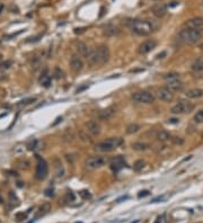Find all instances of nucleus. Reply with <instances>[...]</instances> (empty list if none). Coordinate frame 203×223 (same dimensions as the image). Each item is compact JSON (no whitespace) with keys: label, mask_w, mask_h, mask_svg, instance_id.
<instances>
[{"label":"nucleus","mask_w":203,"mask_h":223,"mask_svg":"<svg viewBox=\"0 0 203 223\" xmlns=\"http://www.w3.org/2000/svg\"><path fill=\"white\" fill-rule=\"evenodd\" d=\"M109 49L106 45H99L87 54V61L91 65H103L109 60Z\"/></svg>","instance_id":"nucleus-1"},{"label":"nucleus","mask_w":203,"mask_h":223,"mask_svg":"<svg viewBox=\"0 0 203 223\" xmlns=\"http://www.w3.org/2000/svg\"><path fill=\"white\" fill-rule=\"evenodd\" d=\"M131 29L140 36H147L150 33H152L155 30V28H153L150 22H147V20H133L131 23Z\"/></svg>","instance_id":"nucleus-2"},{"label":"nucleus","mask_w":203,"mask_h":223,"mask_svg":"<svg viewBox=\"0 0 203 223\" xmlns=\"http://www.w3.org/2000/svg\"><path fill=\"white\" fill-rule=\"evenodd\" d=\"M123 139L122 138H109L106 141L97 143L95 145V149L99 152H111L116 148L121 147L123 144Z\"/></svg>","instance_id":"nucleus-3"},{"label":"nucleus","mask_w":203,"mask_h":223,"mask_svg":"<svg viewBox=\"0 0 203 223\" xmlns=\"http://www.w3.org/2000/svg\"><path fill=\"white\" fill-rule=\"evenodd\" d=\"M179 37L184 43L195 44L199 42L202 37V30L201 29H192V28H185L182 29L179 33Z\"/></svg>","instance_id":"nucleus-4"},{"label":"nucleus","mask_w":203,"mask_h":223,"mask_svg":"<svg viewBox=\"0 0 203 223\" xmlns=\"http://www.w3.org/2000/svg\"><path fill=\"white\" fill-rule=\"evenodd\" d=\"M194 109V105L191 103L187 99H183V100H179L176 105H174L170 109V113L172 114H186V113H191V112Z\"/></svg>","instance_id":"nucleus-5"},{"label":"nucleus","mask_w":203,"mask_h":223,"mask_svg":"<svg viewBox=\"0 0 203 223\" xmlns=\"http://www.w3.org/2000/svg\"><path fill=\"white\" fill-rule=\"evenodd\" d=\"M132 99L137 103H141V104H152L155 103L156 98L151 92L148 91H138L132 95Z\"/></svg>","instance_id":"nucleus-6"},{"label":"nucleus","mask_w":203,"mask_h":223,"mask_svg":"<svg viewBox=\"0 0 203 223\" xmlns=\"http://www.w3.org/2000/svg\"><path fill=\"white\" fill-rule=\"evenodd\" d=\"M47 172H49V167L45 160L40 158L37 155V165H36V170H35V177L38 180H43L46 178Z\"/></svg>","instance_id":"nucleus-7"},{"label":"nucleus","mask_w":203,"mask_h":223,"mask_svg":"<svg viewBox=\"0 0 203 223\" xmlns=\"http://www.w3.org/2000/svg\"><path fill=\"white\" fill-rule=\"evenodd\" d=\"M107 158L106 157H102V155H96V157H90L86 160V167L87 169L94 170V169L101 168L107 162Z\"/></svg>","instance_id":"nucleus-8"},{"label":"nucleus","mask_w":203,"mask_h":223,"mask_svg":"<svg viewBox=\"0 0 203 223\" xmlns=\"http://www.w3.org/2000/svg\"><path fill=\"white\" fill-rule=\"evenodd\" d=\"M157 46V41L156 40H147L142 42L139 46V53L140 54H148Z\"/></svg>","instance_id":"nucleus-9"},{"label":"nucleus","mask_w":203,"mask_h":223,"mask_svg":"<svg viewBox=\"0 0 203 223\" xmlns=\"http://www.w3.org/2000/svg\"><path fill=\"white\" fill-rule=\"evenodd\" d=\"M157 96L161 101H165V103H170V101L174 99V94L172 91L167 89V88H160L157 91Z\"/></svg>","instance_id":"nucleus-10"},{"label":"nucleus","mask_w":203,"mask_h":223,"mask_svg":"<svg viewBox=\"0 0 203 223\" xmlns=\"http://www.w3.org/2000/svg\"><path fill=\"white\" fill-rule=\"evenodd\" d=\"M70 68L71 70L74 72H80L84 68V62L81 60V57L79 55H72L70 60Z\"/></svg>","instance_id":"nucleus-11"},{"label":"nucleus","mask_w":203,"mask_h":223,"mask_svg":"<svg viewBox=\"0 0 203 223\" xmlns=\"http://www.w3.org/2000/svg\"><path fill=\"white\" fill-rule=\"evenodd\" d=\"M186 27L192 29H201L203 27V17H193L186 22Z\"/></svg>","instance_id":"nucleus-12"},{"label":"nucleus","mask_w":203,"mask_h":223,"mask_svg":"<svg viewBox=\"0 0 203 223\" xmlns=\"http://www.w3.org/2000/svg\"><path fill=\"white\" fill-rule=\"evenodd\" d=\"M124 166H125V161H124V158H123L122 155H117V157H115V158L112 159L111 169L114 172L120 171Z\"/></svg>","instance_id":"nucleus-13"},{"label":"nucleus","mask_w":203,"mask_h":223,"mask_svg":"<svg viewBox=\"0 0 203 223\" xmlns=\"http://www.w3.org/2000/svg\"><path fill=\"white\" fill-rule=\"evenodd\" d=\"M151 11L153 14V16L157 18H162L167 13V6L165 3H157L151 8Z\"/></svg>","instance_id":"nucleus-14"},{"label":"nucleus","mask_w":203,"mask_h":223,"mask_svg":"<svg viewBox=\"0 0 203 223\" xmlns=\"http://www.w3.org/2000/svg\"><path fill=\"white\" fill-rule=\"evenodd\" d=\"M87 132H89L91 135H99L101 134V125L99 123L95 121H89L86 123Z\"/></svg>","instance_id":"nucleus-15"},{"label":"nucleus","mask_w":203,"mask_h":223,"mask_svg":"<svg viewBox=\"0 0 203 223\" xmlns=\"http://www.w3.org/2000/svg\"><path fill=\"white\" fill-rule=\"evenodd\" d=\"M166 88L174 92V91H181L184 88V84L179 80H174V81H168L166 84Z\"/></svg>","instance_id":"nucleus-16"},{"label":"nucleus","mask_w":203,"mask_h":223,"mask_svg":"<svg viewBox=\"0 0 203 223\" xmlns=\"http://www.w3.org/2000/svg\"><path fill=\"white\" fill-rule=\"evenodd\" d=\"M186 97L191 98V99H195V98L203 97V89L201 88H192L189 90L186 91Z\"/></svg>","instance_id":"nucleus-17"},{"label":"nucleus","mask_w":203,"mask_h":223,"mask_svg":"<svg viewBox=\"0 0 203 223\" xmlns=\"http://www.w3.org/2000/svg\"><path fill=\"white\" fill-rule=\"evenodd\" d=\"M116 113V109H115L114 107H108L106 108V109H104V111L99 112V117L103 118V119H107V118H111L113 115Z\"/></svg>","instance_id":"nucleus-18"},{"label":"nucleus","mask_w":203,"mask_h":223,"mask_svg":"<svg viewBox=\"0 0 203 223\" xmlns=\"http://www.w3.org/2000/svg\"><path fill=\"white\" fill-rule=\"evenodd\" d=\"M38 81H40V84H42L43 86H45V87H49V86H50L51 77L49 76V70H47V69H45V70L42 72V76L40 77Z\"/></svg>","instance_id":"nucleus-19"},{"label":"nucleus","mask_w":203,"mask_h":223,"mask_svg":"<svg viewBox=\"0 0 203 223\" xmlns=\"http://www.w3.org/2000/svg\"><path fill=\"white\" fill-rule=\"evenodd\" d=\"M76 49H77V52L79 53V55H82V57H87V54L89 53L88 46L84 42H78L76 44Z\"/></svg>","instance_id":"nucleus-20"},{"label":"nucleus","mask_w":203,"mask_h":223,"mask_svg":"<svg viewBox=\"0 0 203 223\" xmlns=\"http://www.w3.org/2000/svg\"><path fill=\"white\" fill-rule=\"evenodd\" d=\"M51 211V204L50 203H44L43 205L40 206V209L36 213V217H40L42 215H45L46 213H49Z\"/></svg>","instance_id":"nucleus-21"},{"label":"nucleus","mask_w":203,"mask_h":223,"mask_svg":"<svg viewBox=\"0 0 203 223\" xmlns=\"http://www.w3.org/2000/svg\"><path fill=\"white\" fill-rule=\"evenodd\" d=\"M169 139H172V135H170V133L167 131H165V130H161V131H159L158 133H157V140L160 142H166L168 141Z\"/></svg>","instance_id":"nucleus-22"},{"label":"nucleus","mask_w":203,"mask_h":223,"mask_svg":"<svg viewBox=\"0 0 203 223\" xmlns=\"http://www.w3.org/2000/svg\"><path fill=\"white\" fill-rule=\"evenodd\" d=\"M192 70L195 72H201L203 71V57H197L192 64Z\"/></svg>","instance_id":"nucleus-23"},{"label":"nucleus","mask_w":203,"mask_h":223,"mask_svg":"<svg viewBox=\"0 0 203 223\" xmlns=\"http://www.w3.org/2000/svg\"><path fill=\"white\" fill-rule=\"evenodd\" d=\"M148 148L149 145L147 143H143V142H134V143H132V149L135 150V151H145Z\"/></svg>","instance_id":"nucleus-24"},{"label":"nucleus","mask_w":203,"mask_h":223,"mask_svg":"<svg viewBox=\"0 0 203 223\" xmlns=\"http://www.w3.org/2000/svg\"><path fill=\"white\" fill-rule=\"evenodd\" d=\"M74 139V133L70 131V130H67L66 132H63V134H62V140L64 142H72Z\"/></svg>","instance_id":"nucleus-25"},{"label":"nucleus","mask_w":203,"mask_h":223,"mask_svg":"<svg viewBox=\"0 0 203 223\" xmlns=\"http://www.w3.org/2000/svg\"><path fill=\"white\" fill-rule=\"evenodd\" d=\"M139 130H140V125L135 124V123H132V124H130L126 127V133L128 134H134V133L139 132Z\"/></svg>","instance_id":"nucleus-26"},{"label":"nucleus","mask_w":203,"mask_h":223,"mask_svg":"<svg viewBox=\"0 0 203 223\" xmlns=\"http://www.w3.org/2000/svg\"><path fill=\"white\" fill-rule=\"evenodd\" d=\"M179 77L181 76L177 72H169V73H166L164 76V79H166L167 81H174V80H178Z\"/></svg>","instance_id":"nucleus-27"},{"label":"nucleus","mask_w":203,"mask_h":223,"mask_svg":"<svg viewBox=\"0 0 203 223\" xmlns=\"http://www.w3.org/2000/svg\"><path fill=\"white\" fill-rule=\"evenodd\" d=\"M120 33V29L118 28H115V27H107L105 29V34L107 36H114V35H117Z\"/></svg>","instance_id":"nucleus-28"},{"label":"nucleus","mask_w":203,"mask_h":223,"mask_svg":"<svg viewBox=\"0 0 203 223\" xmlns=\"http://www.w3.org/2000/svg\"><path fill=\"white\" fill-rule=\"evenodd\" d=\"M36 100V98L35 97H30V98H26V99H23L22 101H19V104H18V107H23V106H26V105H30L32 103Z\"/></svg>","instance_id":"nucleus-29"},{"label":"nucleus","mask_w":203,"mask_h":223,"mask_svg":"<svg viewBox=\"0 0 203 223\" xmlns=\"http://www.w3.org/2000/svg\"><path fill=\"white\" fill-rule=\"evenodd\" d=\"M145 167V161L143 160H137L134 162V165H133V169H134L135 171H140L142 170V168Z\"/></svg>","instance_id":"nucleus-30"},{"label":"nucleus","mask_w":203,"mask_h":223,"mask_svg":"<svg viewBox=\"0 0 203 223\" xmlns=\"http://www.w3.org/2000/svg\"><path fill=\"white\" fill-rule=\"evenodd\" d=\"M17 165H18V167H19L20 169H28L30 163L28 160H20V161L17 162Z\"/></svg>","instance_id":"nucleus-31"},{"label":"nucleus","mask_w":203,"mask_h":223,"mask_svg":"<svg viewBox=\"0 0 203 223\" xmlns=\"http://www.w3.org/2000/svg\"><path fill=\"white\" fill-rule=\"evenodd\" d=\"M194 121L196 123H203V109H200L194 116Z\"/></svg>","instance_id":"nucleus-32"},{"label":"nucleus","mask_w":203,"mask_h":223,"mask_svg":"<svg viewBox=\"0 0 203 223\" xmlns=\"http://www.w3.org/2000/svg\"><path fill=\"white\" fill-rule=\"evenodd\" d=\"M170 140H172L173 143H174V144H176V145H182L183 143H184V139L179 138V136H173Z\"/></svg>","instance_id":"nucleus-33"},{"label":"nucleus","mask_w":203,"mask_h":223,"mask_svg":"<svg viewBox=\"0 0 203 223\" xmlns=\"http://www.w3.org/2000/svg\"><path fill=\"white\" fill-rule=\"evenodd\" d=\"M9 199H10V203H13L14 205H18V198H17L16 195L13 192L9 193Z\"/></svg>","instance_id":"nucleus-34"},{"label":"nucleus","mask_w":203,"mask_h":223,"mask_svg":"<svg viewBox=\"0 0 203 223\" xmlns=\"http://www.w3.org/2000/svg\"><path fill=\"white\" fill-rule=\"evenodd\" d=\"M15 219L17 221H24V220L27 219V214L26 213H17L16 215H15Z\"/></svg>","instance_id":"nucleus-35"},{"label":"nucleus","mask_w":203,"mask_h":223,"mask_svg":"<svg viewBox=\"0 0 203 223\" xmlns=\"http://www.w3.org/2000/svg\"><path fill=\"white\" fill-rule=\"evenodd\" d=\"M10 65H11V61H5V62L0 64V69L1 70H7V69L10 68Z\"/></svg>","instance_id":"nucleus-36"},{"label":"nucleus","mask_w":203,"mask_h":223,"mask_svg":"<svg viewBox=\"0 0 203 223\" xmlns=\"http://www.w3.org/2000/svg\"><path fill=\"white\" fill-rule=\"evenodd\" d=\"M79 195H80L84 199H87V198H89V197H90V194H89V192H88V190H81V192L79 193Z\"/></svg>","instance_id":"nucleus-37"},{"label":"nucleus","mask_w":203,"mask_h":223,"mask_svg":"<svg viewBox=\"0 0 203 223\" xmlns=\"http://www.w3.org/2000/svg\"><path fill=\"white\" fill-rule=\"evenodd\" d=\"M54 76H55L57 79H60V78L63 77V71H61L59 68H57V69H55V73H54Z\"/></svg>","instance_id":"nucleus-38"},{"label":"nucleus","mask_w":203,"mask_h":223,"mask_svg":"<svg viewBox=\"0 0 203 223\" xmlns=\"http://www.w3.org/2000/svg\"><path fill=\"white\" fill-rule=\"evenodd\" d=\"M166 199V196H158V197H156L151 201V203H158V202H162V201H165Z\"/></svg>","instance_id":"nucleus-39"},{"label":"nucleus","mask_w":203,"mask_h":223,"mask_svg":"<svg viewBox=\"0 0 203 223\" xmlns=\"http://www.w3.org/2000/svg\"><path fill=\"white\" fill-rule=\"evenodd\" d=\"M80 138H81V140L82 141H90V139H89V136H87V135L85 134L84 132H80Z\"/></svg>","instance_id":"nucleus-40"},{"label":"nucleus","mask_w":203,"mask_h":223,"mask_svg":"<svg viewBox=\"0 0 203 223\" xmlns=\"http://www.w3.org/2000/svg\"><path fill=\"white\" fill-rule=\"evenodd\" d=\"M150 193L148 192V190H141V192L139 193V197H145V196H147V195H149Z\"/></svg>","instance_id":"nucleus-41"},{"label":"nucleus","mask_w":203,"mask_h":223,"mask_svg":"<svg viewBox=\"0 0 203 223\" xmlns=\"http://www.w3.org/2000/svg\"><path fill=\"white\" fill-rule=\"evenodd\" d=\"M85 29H86V27H81V28H74V33H76V34L84 33Z\"/></svg>","instance_id":"nucleus-42"},{"label":"nucleus","mask_w":203,"mask_h":223,"mask_svg":"<svg viewBox=\"0 0 203 223\" xmlns=\"http://www.w3.org/2000/svg\"><path fill=\"white\" fill-rule=\"evenodd\" d=\"M45 195H46V196H50V197H52V196L54 195L53 189H46V190H45Z\"/></svg>","instance_id":"nucleus-43"},{"label":"nucleus","mask_w":203,"mask_h":223,"mask_svg":"<svg viewBox=\"0 0 203 223\" xmlns=\"http://www.w3.org/2000/svg\"><path fill=\"white\" fill-rule=\"evenodd\" d=\"M87 88H88V84H85V86H82V87L78 88V89H77V91H76V92H77V94H79V92H81V91H84L85 89H87Z\"/></svg>","instance_id":"nucleus-44"},{"label":"nucleus","mask_w":203,"mask_h":223,"mask_svg":"<svg viewBox=\"0 0 203 223\" xmlns=\"http://www.w3.org/2000/svg\"><path fill=\"white\" fill-rule=\"evenodd\" d=\"M179 119L178 118H169L168 119V123H172V124H176V123H178Z\"/></svg>","instance_id":"nucleus-45"},{"label":"nucleus","mask_w":203,"mask_h":223,"mask_svg":"<svg viewBox=\"0 0 203 223\" xmlns=\"http://www.w3.org/2000/svg\"><path fill=\"white\" fill-rule=\"evenodd\" d=\"M60 121H62V117H58L57 119H55V122H54V123H53V124H52V125H53V126H55V125H57L58 123H59V122H60Z\"/></svg>","instance_id":"nucleus-46"},{"label":"nucleus","mask_w":203,"mask_h":223,"mask_svg":"<svg viewBox=\"0 0 203 223\" xmlns=\"http://www.w3.org/2000/svg\"><path fill=\"white\" fill-rule=\"evenodd\" d=\"M129 196H122V197H120V198H117V201L116 202H121V201H123V199H128Z\"/></svg>","instance_id":"nucleus-47"},{"label":"nucleus","mask_w":203,"mask_h":223,"mask_svg":"<svg viewBox=\"0 0 203 223\" xmlns=\"http://www.w3.org/2000/svg\"><path fill=\"white\" fill-rule=\"evenodd\" d=\"M177 5H178V2H175V1H174V2H172L169 5V7H175V6H177Z\"/></svg>","instance_id":"nucleus-48"},{"label":"nucleus","mask_w":203,"mask_h":223,"mask_svg":"<svg viewBox=\"0 0 203 223\" xmlns=\"http://www.w3.org/2000/svg\"><path fill=\"white\" fill-rule=\"evenodd\" d=\"M165 52H162V53L161 54H159V55H158V57H159V59H161V57H164V55H165Z\"/></svg>","instance_id":"nucleus-49"},{"label":"nucleus","mask_w":203,"mask_h":223,"mask_svg":"<svg viewBox=\"0 0 203 223\" xmlns=\"http://www.w3.org/2000/svg\"><path fill=\"white\" fill-rule=\"evenodd\" d=\"M5 76H3V74H0V80H2V79H5Z\"/></svg>","instance_id":"nucleus-50"},{"label":"nucleus","mask_w":203,"mask_h":223,"mask_svg":"<svg viewBox=\"0 0 203 223\" xmlns=\"http://www.w3.org/2000/svg\"><path fill=\"white\" fill-rule=\"evenodd\" d=\"M155 223H160V219H158V220H157V221H156Z\"/></svg>","instance_id":"nucleus-51"},{"label":"nucleus","mask_w":203,"mask_h":223,"mask_svg":"<svg viewBox=\"0 0 203 223\" xmlns=\"http://www.w3.org/2000/svg\"><path fill=\"white\" fill-rule=\"evenodd\" d=\"M1 203H2V198H1V197H0V204H1Z\"/></svg>","instance_id":"nucleus-52"},{"label":"nucleus","mask_w":203,"mask_h":223,"mask_svg":"<svg viewBox=\"0 0 203 223\" xmlns=\"http://www.w3.org/2000/svg\"><path fill=\"white\" fill-rule=\"evenodd\" d=\"M1 9H2V6H1V5H0V11H1Z\"/></svg>","instance_id":"nucleus-53"},{"label":"nucleus","mask_w":203,"mask_h":223,"mask_svg":"<svg viewBox=\"0 0 203 223\" xmlns=\"http://www.w3.org/2000/svg\"><path fill=\"white\" fill-rule=\"evenodd\" d=\"M202 9H203V1H202Z\"/></svg>","instance_id":"nucleus-54"},{"label":"nucleus","mask_w":203,"mask_h":223,"mask_svg":"<svg viewBox=\"0 0 203 223\" xmlns=\"http://www.w3.org/2000/svg\"><path fill=\"white\" fill-rule=\"evenodd\" d=\"M153 1H158V0H153Z\"/></svg>","instance_id":"nucleus-55"},{"label":"nucleus","mask_w":203,"mask_h":223,"mask_svg":"<svg viewBox=\"0 0 203 223\" xmlns=\"http://www.w3.org/2000/svg\"><path fill=\"white\" fill-rule=\"evenodd\" d=\"M202 139H203V134H202Z\"/></svg>","instance_id":"nucleus-56"}]
</instances>
